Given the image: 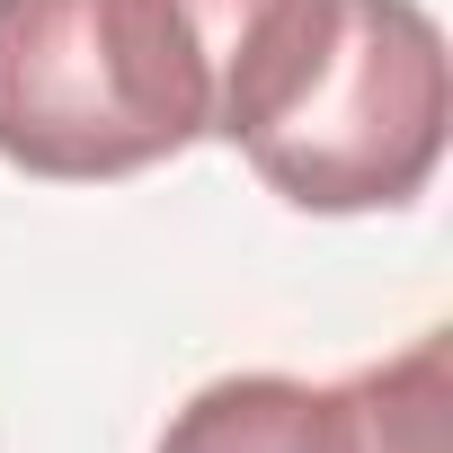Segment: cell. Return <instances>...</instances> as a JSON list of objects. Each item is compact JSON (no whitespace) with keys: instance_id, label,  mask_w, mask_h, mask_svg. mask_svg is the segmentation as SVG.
Segmentation results:
<instances>
[{"instance_id":"cell-1","label":"cell","mask_w":453,"mask_h":453,"mask_svg":"<svg viewBox=\"0 0 453 453\" xmlns=\"http://www.w3.org/2000/svg\"><path fill=\"white\" fill-rule=\"evenodd\" d=\"M213 125L294 213L426 196L453 125L444 27L418 0H187Z\"/></svg>"},{"instance_id":"cell-3","label":"cell","mask_w":453,"mask_h":453,"mask_svg":"<svg viewBox=\"0 0 453 453\" xmlns=\"http://www.w3.org/2000/svg\"><path fill=\"white\" fill-rule=\"evenodd\" d=\"M444 329H426L347 382L222 373L160 426V453H444Z\"/></svg>"},{"instance_id":"cell-2","label":"cell","mask_w":453,"mask_h":453,"mask_svg":"<svg viewBox=\"0 0 453 453\" xmlns=\"http://www.w3.org/2000/svg\"><path fill=\"white\" fill-rule=\"evenodd\" d=\"M213 89L187 0H0V160L98 187L204 142Z\"/></svg>"}]
</instances>
